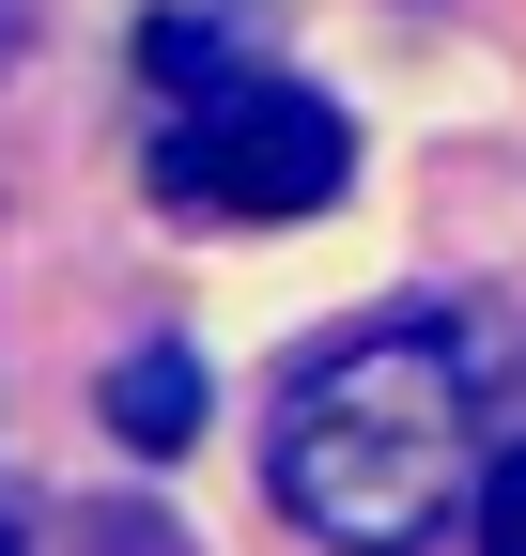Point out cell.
I'll return each mask as SVG.
<instances>
[{"label":"cell","instance_id":"cell-1","mask_svg":"<svg viewBox=\"0 0 526 556\" xmlns=\"http://www.w3.org/2000/svg\"><path fill=\"white\" fill-rule=\"evenodd\" d=\"M480 387H496V340L465 309H387L279 387L263 479L325 556H418L449 510H480V464H496Z\"/></svg>","mask_w":526,"mask_h":556},{"label":"cell","instance_id":"cell-2","mask_svg":"<svg viewBox=\"0 0 526 556\" xmlns=\"http://www.w3.org/2000/svg\"><path fill=\"white\" fill-rule=\"evenodd\" d=\"M356 186V124L295 78H233L202 109H155V201L171 217H325Z\"/></svg>","mask_w":526,"mask_h":556},{"label":"cell","instance_id":"cell-3","mask_svg":"<svg viewBox=\"0 0 526 556\" xmlns=\"http://www.w3.org/2000/svg\"><path fill=\"white\" fill-rule=\"evenodd\" d=\"M233 78H263V47L217 16V0H171V16H140V93H155V109H202V93H233Z\"/></svg>","mask_w":526,"mask_h":556},{"label":"cell","instance_id":"cell-4","mask_svg":"<svg viewBox=\"0 0 526 556\" xmlns=\"http://www.w3.org/2000/svg\"><path fill=\"white\" fill-rule=\"evenodd\" d=\"M109 433L140 448V464H171L186 433H202V356H186V340H155V356H124V371H109Z\"/></svg>","mask_w":526,"mask_h":556},{"label":"cell","instance_id":"cell-5","mask_svg":"<svg viewBox=\"0 0 526 556\" xmlns=\"http://www.w3.org/2000/svg\"><path fill=\"white\" fill-rule=\"evenodd\" d=\"M480 556H526V448L480 464Z\"/></svg>","mask_w":526,"mask_h":556},{"label":"cell","instance_id":"cell-6","mask_svg":"<svg viewBox=\"0 0 526 556\" xmlns=\"http://www.w3.org/2000/svg\"><path fill=\"white\" fill-rule=\"evenodd\" d=\"M93 556H186V541H171L155 510H93Z\"/></svg>","mask_w":526,"mask_h":556}]
</instances>
